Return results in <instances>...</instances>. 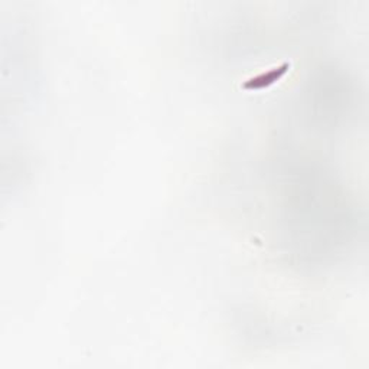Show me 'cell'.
Returning <instances> with one entry per match:
<instances>
[{
    "label": "cell",
    "instance_id": "cell-1",
    "mask_svg": "<svg viewBox=\"0 0 369 369\" xmlns=\"http://www.w3.org/2000/svg\"><path fill=\"white\" fill-rule=\"evenodd\" d=\"M289 67H290L289 64L283 63L281 65L273 67L267 71H262V72H260V74H257V75L251 77L250 79L245 81L242 87L247 88V90H258V88L269 87L273 83H276L277 79H280L287 72V70H289Z\"/></svg>",
    "mask_w": 369,
    "mask_h": 369
}]
</instances>
